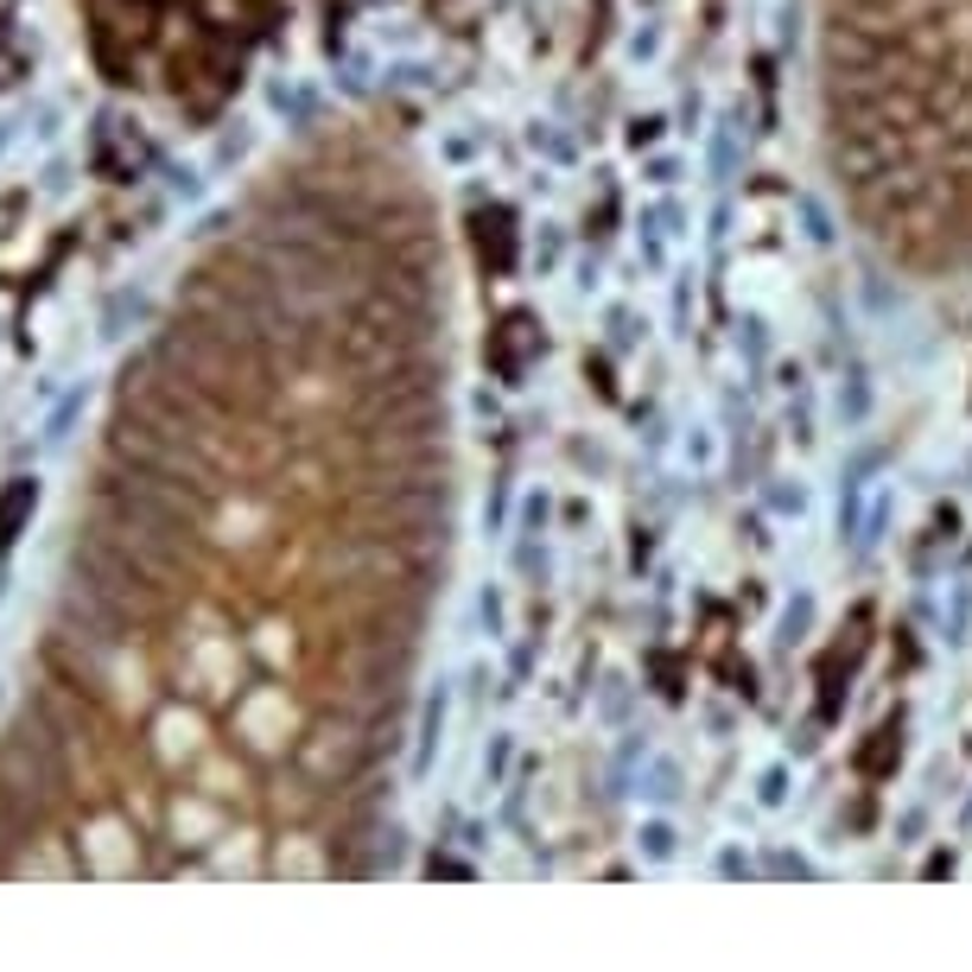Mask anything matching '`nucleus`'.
I'll return each instance as SVG.
<instances>
[{"instance_id":"f257e3e1","label":"nucleus","mask_w":972,"mask_h":972,"mask_svg":"<svg viewBox=\"0 0 972 972\" xmlns=\"http://www.w3.org/2000/svg\"><path fill=\"white\" fill-rule=\"evenodd\" d=\"M680 242H687V210L674 204V198H662V204L642 210L636 249H642V267H648V274H667V255H674Z\"/></svg>"},{"instance_id":"f03ea898","label":"nucleus","mask_w":972,"mask_h":972,"mask_svg":"<svg viewBox=\"0 0 972 972\" xmlns=\"http://www.w3.org/2000/svg\"><path fill=\"white\" fill-rule=\"evenodd\" d=\"M870 408H877V394H870V376H865V369H845V376H839V394H833V413H839V426H865Z\"/></svg>"},{"instance_id":"7ed1b4c3","label":"nucleus","mask_w":972,"mask_h":972,"mask_svg":"<svg viewBox=\"0 0 972 972\" xmlns=\"http://www.w3.org/2000/svg\"><path fill=\"white\" fill-rule=\"evenodd\" d=\"M706 166H712V184H725L738 172V115H718L712 140H706Z\"/></svg>"},{"instance_id":"20e7f679","label":"nucleus","mask_w":972,"mask_h":972,"mask_svg":"<svg viewBox=\"0 0 972 972\" xmlns=\"http://www.w3.org/2000/svg\"><path fill=\"white\" fill-rule=\"evenodd\" d=\"M662 52H667V27L662 20H642V27L623 39V64H630V71H655Z\"/></svg>"},{"instance_id":"39448f33","label":"nucleus","mask_w":972,"mask_h":972,"mask_svg":"<svg viewBox=\"0 0 972 972\" xmlns=\"http://www.w3.org/2000/svg\"><path fill=\"white\" fill-rule=\"evenodd\" d=\"M667 337H687L693 331V306H699V293H693V274L680 267V274H667Z\"/></svg>"},{"instance_id":"423d86ee","label":"nucleus","mask_w":972,"mask_h":972,"mask_svg":"<svg viewBox=\"0 0 972 972\" xmlns=\"http://www.w3.org/2000/svg\"><path fill=\"white\" fill-rule=\"evenodd\" d=\"M147 318V293H115L103 311V337L115 344V337H128V325H140Z\"/></svg>"},{"instance_id":"0eeeda50","label":"nucleus","mask_w":972,"mask_h":972,"mask_svg":"<svg viewBox=\"0 0 972 972\" xmlns=\"http://www.w3.org/2000/svg\"><path fill=\"white\" fill-rule=\"evenodd\" d=\"M528 147L553 166H572V140L560 134V122H528Z\"/></svg>"},{"instance_id":"6e6552de","label":"nucleus","mask_w":972,"mask_h":972,"mask_svg":"<svg viewBox=\"0 0 972 972\" xmlns=\"http://www.w3.org/2000/svg\"><path fill=\"white\" fill-rule=\"evenodd\" d=\"M769 509L782 515V521H801V515H807V484H801V477H775V484H769V496H763Z\"/></svg>"},{"instance_id":"1a4fd4ad","label":"nucleus","mask_w":972,"mask_h":972,"mask_svg":"<svg viewBox=\"0 0 972 972\" xmlns=\"http://www.w3.org/2000/svg\"><path fill=\"white\" fill-rule=\"evenodd\" d=\"M680 172H687V166H680V154H648V159H642V184H655V191H674V184H680Z\"/></svg>"},{"instance_id":"9d476101","label":"nucleus","mask_w":972,"mask_h":972,"mask_svg":"<svg viewBox=\"0 0 972 972\" xmlns=\"http://www.w3.org/2000/svg\"><path fill=\"white\" fill-rule=\"evenodd\" d=\"M566 261V235H560V223H540V235H535V267L540 274H553Z\"/></svg>"},{"instance_id":"9b49d317","label":"nucleus","mask_w":972,"mask_h":972,"mask_svg":"<svg viewBox=\"0 0 972 972\" xmlns=\"http://www.w3.org/2000/svg\"><path fill=\"white\" fill-rule=\"evenodd\" d=\"M680 452H687V464H699V471H712V464H718V439H712V426H687V439H680Z\"/></svg>"},{"instance_id":"f8f14e48","label":"nucleus","mask_w":972,"mask_h":972,"mask_svg":"<svg viewBox=\"0 0 972 972\" xmlns=\"http://www.w3.org/2000/svg\"><path fill=\"white\" fill-rule=\"evenodd\" d=\"M801 223H807V242H814V249H833V223H826L820 198H801Z\"/></svg>"},{"instance_id":"ddd939ff","label":"nucleus","mask_w":972,"mask_h":972,"mask_svg":"<svg viewBox=\"0 0 972 972\" xmlns=\"http://www.w3.org/2000/svg\"><path fill=\"white\" fill-rule=\"evenodd\" d=\"M662 128H667L662 115H648V122H630V147H636V154H642V147H655V140H662Z\"/></svg>"},{"instance_id":"4468645a","label":"nucleus","mask_w":972,"mask_h":972,"mask_svg":"<svg viewBox=\"0 0 972 972\" xmlns=\"http://www.w3.org/2000/svg\"><path fill=\"white\" fill-rule=\"evenodd\" d=\"M706 235H712V242H725V235H731V204L712 210V230H706Z\"/></svg>"},{"instance_id":"2eb2a0df","label":"nucleus","mask_w":972,"mask_h":972,"mask_svg":"<svg viewBox=\"0 0 972 972\" xmlns=\"http://www.w3.org/2000/svg\"><path fill=\"white\" fill-rule=\"evenodd\" d=\"M7 147H13V122H0V154H7Z\"/></svg>"}]
</instances>
